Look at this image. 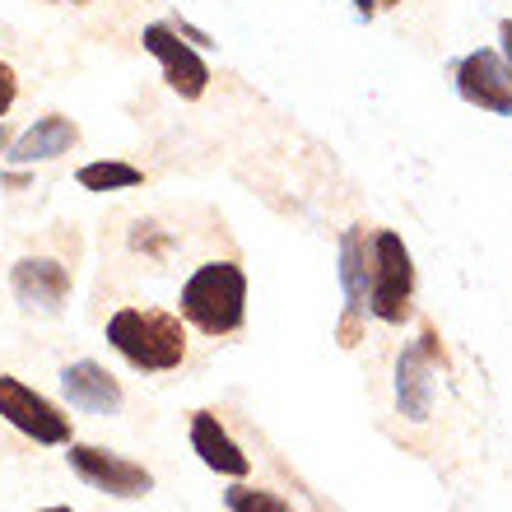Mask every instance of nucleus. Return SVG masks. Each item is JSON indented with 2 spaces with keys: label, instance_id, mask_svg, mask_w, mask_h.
I'll use <instances>...</instances> for the list:
<instances>
[{
  "label": "nucleus",
  "instance_id": "obj_1",
  "mask_svg": "<svg viewBox=\"0 0 512 512\" xmlns=\"http://www.w3.org/2000/svg\"><path fill=\"white\" fill-rule=\"evenodd\" d=\"M108 345L140 373H173L187 359L182 317L154 308H122L108 317Z\"/></svg>",
  "mask_w": 512,
  "mask_h": 512
},
{
  "label": "nucleus",
  "instance_id": "obj_2",
  "mask_svg": "<svg viewBox=\"0 0 512 512\" xmlns=\"http://www.w3.org/2000/svg\"><path fill=\"white\" fill-rule=\"evenodd\" d=\"M177 312L196 331H205V336H233L247 317L243 266H233V261H205V266H196V275L182 284Z\"/></svg>",
  "mask_w": 512,
  "mask_h": 512
},
{
  "label": "nucleus",
  "instance_id": "obj_3",
  "mask_svg": "<svg viewBox=\"0 0 512 512\" xmlns=\"http://www.w3.org/2000/svg\"><path fill=\"white\" fill-rule=\"evenodd\" d=\"M415 298V261L401 233H373V284H368V312L387 326H401L410 317Z\"/></svg>",
  "mask_w": 512,
  "mask_h": 512
},
{
  "label": "nucleus",
  "instance_id": "obj_4",
  "mask_svg": "<svg viewBox=\"0 0 512 512\" xmlns=\"http://www.w3.org/2000/svg\"><path fill=\"white\" fill-rule=\"evenodd\" d=\"M368 284H373V233L368 224H354L340 238V289H345V317H340V345L354 350L364 331Z\"/></svg>",
  "mask_w": 512,
  "mask_h": 512
},
{
  "label": "nucleus",
  "instance_id": "obj_5",
  "mask_svg": "<svg viewBox=\"0 0 512 512\" xmlns=\"http://www.w3.org/2000/svg\"><path fill=\"white\" fill-rule=\"evenodd\" d=\"M0 419L14 424L24 438H33V443H42V447L70 443V419L61 415L42 391L24 387V382L10 378V373H0Z\"/></svg>",
  "mask_w": 512,
  "mask_h": 512
},
{
  "label": "nucleus",
  "instance_id": "obj_6",
  "mask_svg": "<svg viewBox=\"0 0 512 512\" xmlns=\"http://www.w3.org/2000/svg\"><path fill=\"white\" fill-rule=\"evenodd\" d=\"M66 461L84 485L98 489V494H112V499H145L149 489H154V475H149L145 466L117 457V452H108V447L70 443Z\"/></svg>",
  "mask_w": 512,
  "mask_h": 512
},
{
  "label": "nucleus",
  "instance_id": "obj_7",
  "mask_svg": "<svg viewBox=\"0 0 512 512\" xmlns=\"http://www.w3.org/2000/svg\"><path fill=\"white\" fill-rule=\"evenodd\" d=\"M140 42H145V52L163 66V80H168L173 94H182V98H201L205 94V84H210V66L201 61L196 47L182 42V33H177L173 24H149L145 33H140Z\"/></svg>",
  "mask_w": 512,
  "mask_h": 512
},
{
  "label": "nucleus",
  "instance_id": "obj_8",
  "mask_svg": "<svg viewBox=\"0 0 512 512\" xmlns=\"http://www.w3.org/2000/svg\"><path fill=\"white\" fill-rule=\"evenodd\" d=\"M457 89L466 103H475L480 112H494V117H512V70L499 52H480L461 56L457 61Z\"/></svg>",
  "mask_w": 512,
  "mask_h": 512
},
{
  "label": "nucleus",
  "instance_id": "obj_9",
  "mask_svg": "<svg viewBox=\"0 0 512 512\" xmlns=\"http://www.w3.org/2000/svg\"><path fill=\"white\" fill-rule=\"evenodd\" d=\"M10 284H14V298L38 312H61V303L70 298V275L52 256H24V261H14Z\"/></svg>",
  "mask_w": 512,
  "mask_h": 512
},
{
  "label": "nucleus",
  "instance_id": "obj_10",
  "mask_svg": "<svg viewBox=\"0 0 512 512\" xmlns=\"http://www.w3.org/2000/svg\"><path fill=\"white\" fill-rule=\"evenodd\" d=\"M61 387H66V401L84 415H117L122 410V382L94 359L61 368Z\"/></svg>",
  "mask_w": 512,
  "mask_h": 512
},
{
  "label": "nucleus",
  "instance_id": "obj_11",
  "mask_svg": "<svg viewBox=\"0 0 512 512\" xmlns=\"http://www.w3.org/2000/svg\"><path fill=\"white\" fill-rule=\"evenodd\" d=\"M433 359L419 345H405L401 354H396V410H401L410 424H424V419L433 415V391H438V382H433Z\"/></svg>",
  "mask_w": 512,
  "mask_h": 512
},
{
  "label": "nucleus",
  "instance_id": "obj_12",
  "mask_svg": "<svg viewBox=\"0 0 512 512\" xmlns=\"http://www.w3.org/2000/svg\"><path fill=\"white\" fill-rule=\"evenodd\" d=\"M191 452H196L210 471L229 475V480H243V475L252 471V457L233 443V433L224 429L219 415H210V410H196V415H191Z\"/></svg>",
  "mask_w": 512,
  "mask_h": 512
},
{
  "label": "nucleus",
  "instance_id": "obj_13",
  "mask_svg": "<svg viewBox=\"0 0 512 512\" xmlns=\"http://www.w3.org/2000/svg\"><path fill=\"white\" fill-rule=\"evenodd\" d=\"M75 140H80V126L70 122V117H42V122H33L19 140H10V154L14 163H47V159H61V154H70L75 149Z\"/></svg>",
  "mask_w": 512,
  "mask_h": 512
},
{
  "label": "nucleus",
  "instance_id": "obj_14",
  "mask_svg": "<svg viewBox=\"0 0 512 512\" xmlns=\"http://www.w3.org/2000/svg\"><path fill=\"white\" fill-rule=\"evenodd\" d=\"M75 177H80L84 191H131V187H140V182H145V173H140V168H131V163H122V159L84 163Z\"/></svg>",
  "mask_w": 512,
  "mask_h": 512
},
{
  "label": "nucleus",
  "instance_id": "obj_15",
  "mask_svg": "<svg viewBox=\"0 0 512 512\" xmlns=\"http://www.w3.org/2000/svg\"><path fill=\"white\" fill-rule=\"evenodd\" d=\"M224 508L229 512H294L280 494H270V489H252V485L224 489Z\"/></svg>",
  "mask_w": 512,
  "mask_h": 512
},
{
  "label": "nucleus",
  "instance_id": "obj_16",
  "mask_svg": "<svg viewBox=\"0 0 512 512\" xmlns=\"http://www.w3.org/2000/svg\"><path fill=\"white\" fill-rule=\"evenodd\" d=\"M14 94H19V80H14V70L0 61V117L10 112V103H14Z\"/></svg>",
  "mask_w": 512,
  "mask_h": 512
},
{
  "label": "nucleus",
  "instance_id": "obj_17",
  "mask_svg": "<svg viewBox=\"0 0 512 512\" xmlns=\"http://www.w3.org/2000/svg\"><path fill=\"white\" fill-rule=\"evenodd\" d=\"M499 42H503V61H508V70H512V19L499 24Z\"/></svg>",
  "mask_w": 512,
  "mask_h": 512
},
{
  "label": "nucleus",
  "instance_id": "obj_18",
  "mask_svg": "<svg viewBox=\"0 0 512 512\" xmlns=\"http://www.w3.org/2000/svg\"><path fill=\"white\" fill-rule=\"evenodd\" d=\"M177 33H182V38H187V42H201V47H205V42H210V38H205V33H201V28H191V24H177Z\"/></svg>",
  "mask_w": 512,
  "mask_h": 512
},
{
  "label": "nucleus",
  "instance_id": "obj_19",
  "mask_svg": "<svg viewBox=\"0 0 512 512\" xmlns=\"http://www.w3.org/2000/svg\"><path fill=\"white\" fill-rule=\"evenodd\" d=\"M354 5H359V14H364V19H373V10H378L373 0H354Z\"/></svg>",
  "mask_w": 512,
  "mask_h": 512
},
{
  "label": "nucleus",
  "instance_id": "obj_20",
  "mask_svg": "<svg viewBox=\"0 0 512 512\" xmlns=\"http://www.w3.org/2000/svg\"><path fill=\"white\" fill-rule=\"evenodd\" d=\"M10 140H14V135H10V126H0V154L10 149Z\"/></svg>",
  "mask_w": 512,
  "mask_h": 512
},
{
  "label": "nucleus",
  "instance_id": "obj_21",
  "mask_svg": "<svg viewBox=\"0 0 512 512\" xmlns=\"http://www.w3.org/2000/svg\"><path fill=\"white\" fill-rule=\"evenodd\" d=\"M42 512H70V508H42Z\"/></svg>",
  "mask_w": 512,
  "mask_h": 512
},
{
  "label": "nucleus",
  "instance_id": "obj_22",
  "mask_svg": "<svg viewBox=\"0 0 512 512\" xmlns=\"http://www.w3.org/2000/svg\"><path fill=\"white\" fill-rule=\"evenodd\" d=\"M382 5H401V0H382Z\"/></svg>",
  "mask_w": 512,
  "mask_h": 512
}]
</instances>
